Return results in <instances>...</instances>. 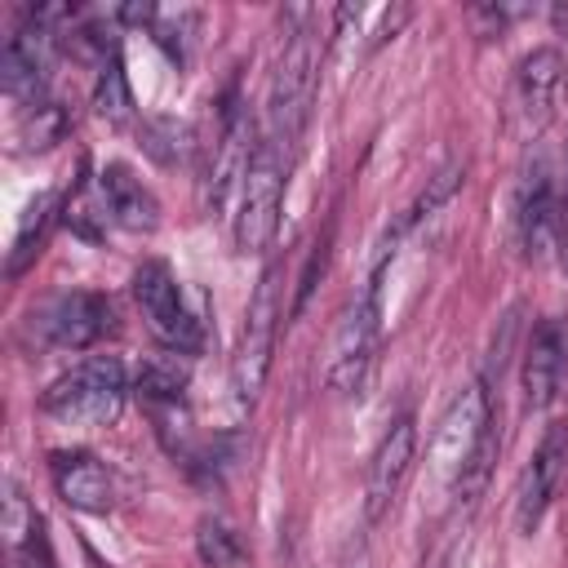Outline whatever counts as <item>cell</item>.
Returning <instances> with one entry per match:
<instances>
[{"instance_id":"1","label":"cell","mask_w":568,"mask_h":568,"mask_svg":"<svg viewBox=\"0 0 568 568\" xmlns=\"http://www.w3.org/2000/svg\"><path fill=\"white\" fill-rule=\"evenodd\" d=\"M320 58H324V40H320L315 9H288L284 13V49H280L271 84H266V129H262V138H271L288 160L311 120Z\"/></svg>"},{"instance_id":"2","label":"cell","mask_w":568,"mask_h":568,"mask_svg":"<svg viewBox=\"0 0 568 568\" xmlns=\"http://www.w3.org/2000/svg\"><path fill=\"white\" fill-rule=\"evenodd\" d=\"M395 248L386 244L373 275H368V288L355 297V306L342 315V324L333 328V342H328V386L342 395V399H355L364 395L368 377H373V364H377V342H382V280H386V266H390Z\"/></svg>"},{"instance_id":"3","label":"cell","mask_w":568,"mask_h":568,"mask_svg":"<svg viewBox=\"0 0 568 568\" xmlns=\"http://www.w3.org/2000/svg\"><path fill=\"white\" fill-rule=\"evenodd\" d=\"M129 377L115 355H89L71 364L62 377H53L40 395V408L62 426H111L124 413Z\"/></svg>"},{"instance_id":"4","label":"cell","mask_w":568,"mask_h":568,"mask_svg":"<svg viewBox=\"0 0 568 568\" xmlns=\"http://www.w3.org/2000/svg\"><path fill=\"white\" fill-rule=\"evenodd\" d=\"M568 164H559L550 151H532V164L519 178L515 191V235L524 257L541 262L559 248L568 231Z\"/></svg>"},{"instance_id":"5","label":"cell","mask_w":568,"mask_h":568,"mask_svg":"<svg viewBox=\"0 0 568 568\" xmlns=\"http://www.w3.org/2000/svg\"><path fill=\"white\" fill-rule=\"evenodd\" d=\"M115 328L111 302L93 288H67L36 302L22 320V342L40 351H89Z\"/></svg>"},{"instance_id":"6","label":"cell","mask_w":568,"mask_h":568,"mask_svg":"<svg viewBox=\"0 0 568 568\" xmlns=\"http://www.w3.org/2000/svg\"><path fill=\"white\" fill-rule=\"evenodd\" d=\"M280 293H284L280 288V262H266V271L257 275V288L244 306L235 351H231V386H235L240 404H253L257 390L266 386L271 355H275V333H280V315H284Z\"/></svg>"},{"instance_id":"7","label":"cell","mask_w":568,"mask_h":568,"mask_svg":"<svg viewBox=\"0 0 568 568\" xmlns=\"http://www.w3.org/2000/svg\"><path fill=\"white\" fill-rule=\"evenodd\" d=\"M284 191H288V155L257 133L253 160L244 169L240 182V209H235V248L240 253H266L275 231H280V213H284Z\"/></svg>"},{"instance_id":"8","label":"cell","mask_w":568,"mask_h":568,"mask_svg":"<svg viewBox=\"0 0 568 568\" xmlns=\"http://www.w3.org/2000/svg\"><path fill=\"white\" fill-rule=\"evenodd\" d=\"M564 71L568 67L555 44H541L519 58L510 93H506V129L515 133V142L537 146V138L546 133V124L555 120V106L564 98Z\"/></svg>"},{"instance_id":"9","label":"cell","mask_w":568,"mask_h":568,"mask_svg":"<svg viewBox=\"0 0 568 568\" xmlns=\"http://www.w3.org/2000/svg\"><path fill=\"white\" fill-rule=\"evenodd\" d=\"M133 302H138L146 328L160 337L164 351L195 355L204 346V328H200L195 311L186 306V293H182V284H178V275H173L169 262L146 257L133 271Z\"/></svg>"},{"instance_id":"10","label":"cell","mask_w":568,"mask_h":568,"mask_svg":"<svg viewBox=\"0 0 568 568\" xmlns=\"http://www.w3.org/2000/svg\"><path fill=\"white\" fill-rule=\"evenodd\" d=\"M568 488V422L564 417H555L546 430H541V439H537V448H532V457H528V466H524V475H519V493H515V528L528 537V532H537V524L546 519V510L555 506V497Z\"/></svg>"},{"instance_id":"11","label":"cell","mask_w":568,"mask_h":568,"mask_svg":"<svg viewBox=\"0 0 568 568\" xmlns=\"http://www.w3.org/2000/svg\"><path fill=\"white\" fill-rule=\"evenodd\" d=\"M413 457H417V422H413V413H399L382 430V439L368 457V484H364V515L368 519H382L395 506V497L413 470Z\"/></svg>"},{"instance_id":"12","label":"cell","mask_w":568,"mask_h":568,"mask_svg":"<svg viewBox=\"0 0 568 568\" xmlns=\"http://www.w3.org/2000/svg\"><path fill=\"white\" fill-rule=\"evenodd\" d=\"M49 475H53L58 497L71 510H84V515H111L115 510V497H120L115 475L93 453H84V448H58V453H49Z\"/></svg>"},{"instance_id":"13","label":"cell","mask_w":568,"mask_h":568,"mask_svg":"<svg viewBox=\"0 0 568 568\" xmlns=\"http://www.w3.org/2000/svg\"><path fill=\"white\" fill-rule=\"evenodd\" d=\"M519 386H524L528 408H550L564 395V386H568V324L541 320L532 328L528 351H524Z\"/></svg>"},{"instance_id":"14","label":"cell","mask_w":568,"mask_h":568,"mask_svg":"<svg viewBox=\"0 0 568 568\" xmlns=\"http://www.w3.org/2000/svg\"><path fill=\"white\" fill-rule=\"evenodd\" d=\"M98 200H102L106 217L115 226H124V231L151 235L160 226V200H155V191L129 164H120V160H111V164L98 169Z\"/></svg>"},{"instance_id":"15","label":"cell","mask_w":568,"mask_h":568,"mask_svg":"<svg viewBox=\"0 0 568 568\" xmlns=\"http://www.w3.org/2000/svg\"><path fill=\"white\" fill-rule=\"evenodd\" d=\"M186 386H191V364H186V355H178V351L146 355L142 368H138V382H133V390L151 404V413L178 408V404L186 399Z\"/></svg>"},{"instance_id":"16","label":"cell","mask_w":568,"mask_h":568,"mask_svg":"<svg viewBox=\"0 0 568 568\" xmlns=\"http://www.w3.org/2000/svg\"><path fill=\"white\" fill-rule=\"evenodd\" d=\"M195 555H200L204 568H253L240 528L222 515H204L195 524Z\"/></svg>"},{"instance_id":"17","label":"cell","mask_w":568,"mask_h":568,"mask_svg":"<svg viewBox=\"0 0 568 568\" xmlns=\"http://www.w3.org/2000/svg\"><path fill=\"white\" fill-rule=\"evenodd\" d=\"M93 106L106 124L124 129L133 120V93H129V80H124V62L120 53H111L102 67H98V84H93Z\"/></svg>"},{"instance_id":"18","label":"cell","mask_w":568,"mask_h":568,"mask_svg":"<svg viewBox=\"0 0 568 568\" xmlns=\"http://www.w3.org/2000/svg\"><path fill=\"white\" fill-rule=\"evenodd\" d=\"M53 209H58V200L44 191V195H36L31 204H27V213H22V226H18V235H13V253H9V275H18L36 253H40V240H44V226H49V217H53Z\"/></svg>"},{"instance_id":"19","label":"cell","mask_w":568,"mask_h":568,"mask_svg":"<svg viewBox=\"0 0 568 568\" xmlns=\"http://www.w3.org/2000/svg\"><path fill=\"white\" fill-rule=\"evenodd\" d=\"M457 186H462V164H444V169H439V173L426 182V191H422V195H417V200L404 209V217H399V222H395V231H390V244H395V240H399L408 226H417L422 217H430V213H435V209H439V204H444V200H448Z\"/></svg>"},{"instance_id":"20","label":"cell","mask_w":568,"mask_h":568,"mask_svg":"<svg viewBox=\"0 0 568 568\" xmlns=\"http://www.w3.org/2000/svg\"><path fill=\"white\" fill-rule=\"evenodd\" d=\"M27 115H22V124H18V138L27 142V151L36 146V151H44V146H53L62 133H67V115H62V106L58 102H36V106H22Z\"/></svg>"},{"instance_id":"21","label":"cell","mask_w":568,"mask_h":568,"mask_svg":"<svg viewBox=\"0 0 568 568\" xmlns=\"http://www.w3.org/2000/svg\"><path fill=\"white\" fill-rule=\"evenodd\" d=\"M31 524V510H27V497H22V488L13 484V479H4V532H9V541H13V550L22 546V541H31L27 528Z\"/></svg>"},{"instance_id":"22","label":"cell","mask_w":568,"mask_h":568,"mask_svg":"<svg viewBox=\"0 0 568 568\" xmlns=\"http://www.w3.org/2000/svg\"><path fill=\"white\" fill-rule=\"evenodd\" d=\"M13 568H49V555H44L40 537H31V541H22V546L13 550Z\"/></svg>"}]
</instances>
